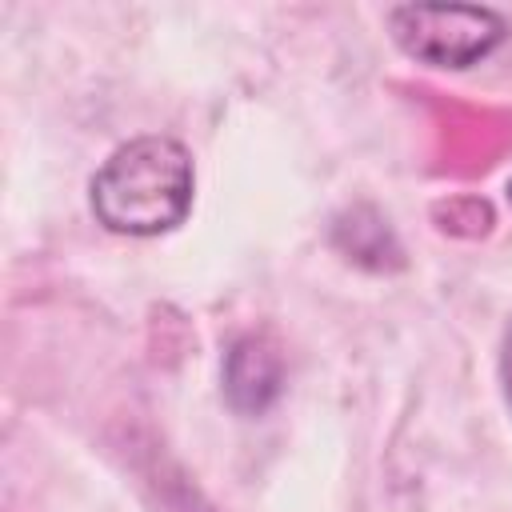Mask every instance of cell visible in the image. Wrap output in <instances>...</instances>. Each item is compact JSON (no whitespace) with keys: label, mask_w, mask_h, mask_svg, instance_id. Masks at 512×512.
Here are the masks:
<instances>
[{"label":"cell","mask_w":512,"mask_h":512,"mask_svg":"<svg viewBox=\"0 0 512 512\" xmlns=\"http://www.w3.org/2000/svg\"><path fill=\"white\" fill-rule=\"evenodd\" d=\"M192 196V152L160 132L120 144L88 184L96 224L116 236H164L180 228L192 212Z\"/></svg>","instance_id":"obj_1"},{"label":"cell","mask_w":512,"mask_h":512,"mask_svg":"<svg viewBox=\"0 0 512 512\" xmlns=\"http://www.w3.org/2000/svg\"><path fill=\"white\" fill-rule=\"evenodd\" d=\"M388 32L416 64L472 68L508 40V20L484 4H396Z\"/></svg>","instance_id":"obj_2"},{"label":"cell","mask_w":512,"mask_h":512,"mask_svg":"<svg viewBox=\"0 0 512 512\" xmlns=\"http://www.w3.org/2000/svg\"><path fill=\"white\" fill-rule=\"evenodd\" d=\"M284 392V352L268 332H244L224 352V400L240 416H264Z\"/></svg>","instance_id":"obj_3"},{"label":"cell","mask_w":512,"mask_h":512,"mask_svg":"<svg viewBox=\"0 0 512 512\" xmlns=\"http://www.w3.org/2000/svg\"><path fill=\"white\" fill-rule=\"evenodd\" d=\"M332 244L348 260H356L360 268H372V272H392V268L404 264V252H400L388 220L376 208H368V204H356L344 216H336Z\"/></svg>","instance_id":"obj_4"},{"label":"cell","mask_w":512,"mask_h":512,"mask_svg":"<svg viewBox=\"0 0 512 512\" xmlns=\"http://www.w3.org/2000/svg\"><path fill=\"white\" fill-rule=\"evenodd\" d=\"M500 384H504V396L512 404V320H508L504 340H500Z\"/></svg>","instance_id":"obj_5"},{"label":"cell","mask_w":512,"mask_h":512,"mask_svg":"<svg viewBox=\"0 0 512 512\" xmlns=\"http://www.w3.org/2000/svg\"><path fill=\"white\" fill-rule=\"evenodd\" d=\"M508 200H512V180H508Z\"/></svg>","instance_id":"obj_6"}]
</instances>
